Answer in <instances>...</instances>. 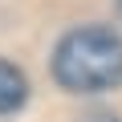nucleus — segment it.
Wrapping results in <instances>:
<instances>
[{
    "instance_id": "3",
    "label": "nucleus",
    "mask_w": 122,
    "mask_h": 122,
    "mask_svg": "<svg viewBox=\"0 0 122 122\" xmlns=\"http://www.w3.org/2000/svg\"><path fill=\"white\" fill-rule=\"evenodd\" d=\"M81 122H118V114H110V110H94V114H86Z\"/></svg>"
},
{
    "instance_id": "1",
    "label": "nucleus",
    "mask_w": 122,
    "mask_h": 122,
    "mask_svg": "<svg viewBox=\"0 0 122 122\" xmlns=\"http://www.w3.org/2000/svg\"><path fill=\"white\" fill-rule=\"evenodd\" d=\"M53 77L69 94H102L122 86V37L106 25H81L57 41Z\"/></svg>"
},
{
    "instance_id": "4",
    "label": "nucleus",
    "mask_w": 122,
    "mask_h": 122,
    "mask_svg": "<svg viewBox=\"0 0 122 122\" xmlns=\"http://www.w3.org/2000/svg\"><path fill=\"white\" fill-rule=\"evenodd\" d=\"M118 16H122V0H118Z\"/></svg>"
},
{
    "instance_id": "2",
    "label": "nucleus",
    "mask_w": 122,
    "mask_h": 122,
    "mask_svg": "<svg viewBox=\"0 0 122 122\" xmlns=\"http://www.w3.org/2000/svg\"><path fill=\"white\" fill-rule=\"evenodd\" d=\"M29 98V77L12 65V61H0V114L20 110Z\"/></svg>"
}]
</instances>
